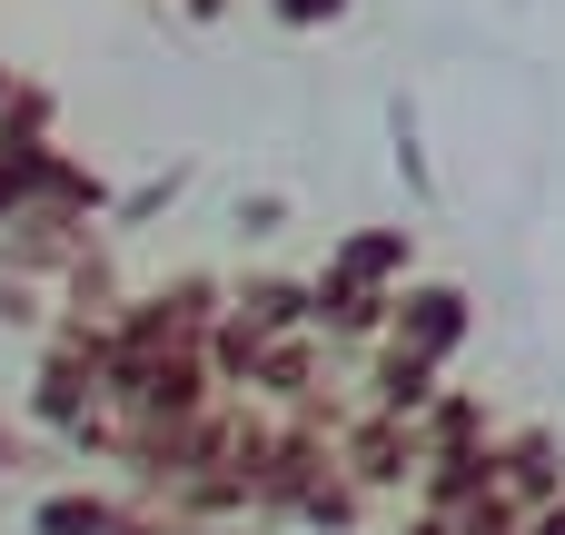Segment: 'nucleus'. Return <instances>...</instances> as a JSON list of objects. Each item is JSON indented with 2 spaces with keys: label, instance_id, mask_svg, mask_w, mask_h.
Wrapping results in <instances>:
<instances>
[{
  "label": "nucleus",
  "instance_id": "nucleus-1",
  "mask_svg": "<svg viewBox=\"0 0 565 535\" xmlns=\"http://www.w3.org/2000/svg\"><path fill=\"white\" fill-rule=\"evenodd\" d=\"M338 467H348L367 496H417V477H427V437H417V417L348 407V427H338Z\"/></svg>",
  "mask_w": 565,
  "mask_h": 535
},
{
  "label": "nucleus",
  "instance_id": "nucleus-2",
  "mask_svg": "<svg viewBox=\"0 0 565 535\" xmlns=\"http://www.w3.org/2000/svg\"><path fill=\"white\" fill-rule=\"evenodd\" d=\"M467 328H477L467 288H437V278L417 288V278H407V288H397V318H387V338H377V347H397V357H417V367H437V377H447V367H457V347H467Z\"/></svg>",
  "mask_w": 565,
  "mask_h": 535
},
{
  "label": "nucleus",
  "instance_id": "nucleus-3",
  "mask_svg": "<svg viewBox=\"0 0 565 535\" xmlns=\"http://www.w3.org/2000/svg\"><path fill=\"white\" fill-rule=\"evenodd\" d=\"M308 288H318V338H328V347H377L387 318H397V288H387V278H358V268H338V258H328Z\"/></svg>",
  "mask_w": 565,
  "mask_h": 535
},
{
  "label": "nucleus",
  "instance_id": "nucleus-4",
  "mask_svg": "<svg viewBox=\"0 0 565 535\" xmlns=\"http://www.w3.org/2000/svg\"><path fill=\"white\" fill-rule=\"evenodd\" d=\"M497 486L516 496V506H556L565 496V467H556V437H497Z\"/></svg>",
  "mask_w": 565,
  "mask_h": 535
},
{
  "label": "nucleus",
  "instance_id": "nucleus-5",
  "mask_svg": "<svg viewBox=\"0 0 565 535\" xmlns=\"http://www.w3.org/2000/svg\"><path fill=\"white\" fill-rule=\"evenodd\" d=\"M119 506H129L119 486H89V477H79V486H50V496L30 506V535H109Z\"/></svg>",
  "mask_w": 565,
  "mask_h": 535
},
{
  "label": "nucleus",
  "instance_id": "nucleus-6",
  "mask_svg": "<svg viewBox=\"0 0 565 535\" xmlns=\"http://www.w3.org/2000/svg\"><path fill=\"white\" fill-rule=\"evenodd\" d=\"M447 377L437 367H417V357H397V347H377L367 357V407H387V417H427V397H437Z\"/></svg>",
  "mask_w": 565,
  "mask_h": 535
},
{
  "label": "nucleus",
  "instance_id": "nucleus-7",
  "mask_svg": "<svg viewBox=\"0 0 565 535\" xmlns=\"http://www.w3.org/2000/svg\"><path fill=\"white\" fill-rule=\"evenodd\" d=\"M417 437H427V457H457V447H487L497 427H487V407H477L467 387H437L427 417H417Z\"/></svg>",
  "mask_w": 565,
  "mask_h": 535
},
{
  "label": "nucleus",
  "instance_id": "nucleus-8",
  "mask_svg": "<svg viewBox=\"0 0 565 535\" xmlns=\"http://www.w3.org/2000/svg\"><path fill=\"white\" fill-rule=\"evenodd\" d=\"M338 268L407 288V268H417V238H407V228H358V238H338Z\"/></svg>",
  "mask_w": 565,
  "mask_h": 535
},
{
  "label": "nucleus",
  "instance_id": "nucleus-9",
  "mask_svg": "<svg viewBox=\"0 0 565 535\" xmlns=\"http://www.w3.org/2000/svg\"><path fill=\"white\" fill-rule=\"evenodd\" d=\"M268 10H278V20H288V30H328V20H338V10H348V0H268Z\"/></svg>",
  "mask_w": 565,
  "mask_h": 535
},
{
  "label": "nucleus",
  "instance_id": "nucleus-10",
  "mask_svg": "<svg viewBox=\"0 0 565 535\" xmlns=\"http://www.w3.org/2000/svg\"><path fill=\"white\" fill-rule=\"evenodd\" d=\"M397 535H457V516H437V506H417V516H407Z\"/></svg>",
  "mask_w": 565,
  "mask_h": 535
},
{
  "label": "nucleus",
  "instance_id": "nucleus-11",
  "mask_svg": "<svg viewBox=\"0 0 565 535\" xmlns=\"http://www.w3.org/2000/svg\"><path fill=\"white\" fill-rule=\"evenodd\" d=\"M526 535H565V496L556 506H526Z\"/></svg>",
  "mask_w": 565,
  "mask_h": 535
},
{
  "label": "nucleus",
  "instance_id": "nucleus-12",
  "mask_svg": "<svg viewBox=\"0 0 565 535\" xmlns=\"http://www.w3.org/2000/svg\"><path fill=\"white\" fill-rule=\"evenodd\" d=\"M199 535H238V526H199Z\"/></svg>",
  "mask_w": 565,
  "mask_h": 535
}]
</instances>
